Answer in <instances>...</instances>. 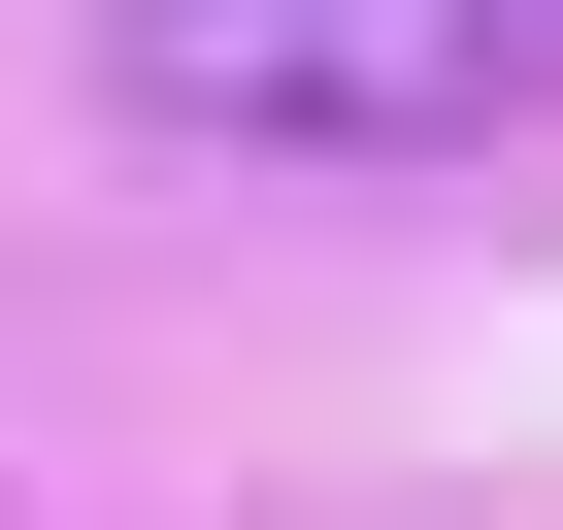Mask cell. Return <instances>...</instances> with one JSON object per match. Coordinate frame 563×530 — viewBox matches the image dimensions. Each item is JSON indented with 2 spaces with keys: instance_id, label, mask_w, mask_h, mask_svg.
<instances>
[{
  "instance_id": "6da1fadb",
  "label": "cell",
  "mask_w": 563,
  "mask_h": 530,
  "mask_svg": "<svg viewBox=\"0 0 563 530\" xmlns=\"http://www.w3.org/2000/svg\"><path fill=\"white\" fill-rule=\"evenodd\" d=\"M100 100L232 166H464L563 133V0H100Z\"/></svg>"
}]
</instances>
